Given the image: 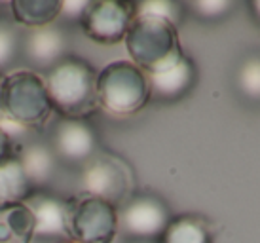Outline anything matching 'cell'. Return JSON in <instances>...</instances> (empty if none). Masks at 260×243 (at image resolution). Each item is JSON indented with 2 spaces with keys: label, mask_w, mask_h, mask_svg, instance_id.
Listing matches in <instances>:
<instances>
[{
  "label": "cell",
  "mask_w": 260,
  "mask_h": 243,
  "mask_svg": "<svg viewBox=\"0 0 260 243\" xmlns=\"http://www.w3.org/2000/svg\"><path fill=\"white\" fill-rule=\"evenodd\" d=\"M51 108L61 118L87 120L99 110L97 71L86 59L67 55L44 76Z\"/></svg>",
  "instance_id": "cell-1"
},
{
  "label": "cell",
  "mask_w": 260,
  "mask_h": 243,
  "mask_svg": "<svg viewBox=\"0 0 260 243\" xmlns=\"http://www.w3.org/2000/svg\"><path fill=\"white\" fill-rule=\"evenodd\" d=\"M123 40L131 63L137 65L145 74L166 69L184 53L177 27L158 17L135 15Z\"/></svg>",
  "instance_id": "cell-2"
},
{
  "label": "cell",
  "mask_w": 260,
  "mask_h": 243,
  "mask_svg": "<svg viewBox=\"0 0 260 243\" xmlns=\"http://www.w3.org/2000/svg\"><path fill=\"white\" fill-rule=\"evenodd\" d=\"M97 101L116 118L137 114L150 103L148 78L131 61H112L97 72Z\"/></svg>",
  "instance_id": "cell-3"
},
{
  "label": "cell",
  "mask_w": 260,
  "mask_h": 243,
  "mask_svg": "<svg viewBox=\"0 0 260 243\" xmlns=\"http://www.w3.org/2000/svg\"><path fill=\"white\" fill-rule=\"evenodd\" d=\"M51 110L53 108L40 74L32 71H17L6 76L0 112L4 118L30 131L42 128Z\"/></svg>",
  "instance_id": "cell-4"
},
{
  "label": "cell",
  "mask_w": 260,
  "mask_h": 243,
  "mask_svg": "<svg viewBox=\"0 0 260 243\" xmlns=\"http://www.w3.org/2000/svg\"><path fill=\"white\" fill-rule=\"evenodd\" d=\"M135 190V175L131 165L116 154L97 152L80 167V194L93 196L120 207Z\"/></svg>",
  "instance_id": "cell-5"
},
{
  "label": "cell",
  "mask_w": 260,
  "mask_h": 243,
  "mask_svg": "<svg viewBox=\"0 0 260 243\" xmlns=\"http://www.w3.org/2000/svg\"><path fill=\"white\" fill-rule=\"evenodd\" d=\"M118 207L93 196L69 198V234L78 243H112L118 236Z\"/></svg>",
  "instance_id": "cell-6"
},
{
  "label": "cell",
  "mask_w": 260,
  "mask_h": 243,
  "mask_svg": "<svg viewBox=\"0 0 260 243\" xmlns=\"http://www.w3.org/2000/svg\"><path fill=\"white\" fill-rule=\"evenodd\" d=\"M171 219V209L156 194L135 192L118 207V228L129 241H158Z\"/></svg>",
  "instance_id": "cell-7"
},
{
  "label": "cell",
  "mask_w": 260,
  "mask_h": 243,
  "mask_svg": "<svg viewBox=\"0 0 260 243\" xmlns=\"http://www.w3.org/2000/svg\"><path fill=\"white\" fill-rule=\"evenodd\" d=\"M135 19V2L89 0L80 25L87 38L103 46H112L125 38Z\"/></svg>",
  "instance_id": "cell-8"
},
{
  "label": "cell",
  "mask_w": 260,
  "mask_h": 243,
  "mask_svg": "<svg viewBox=\"0 0 260 243\" xmlns=\"http://www.w3.org/2000/svg\"><path fill=\"white\" fill-rule=\"evenodd\" d=\"M50 146L57 160L82 167L99 152V135L87 120L61 118L53 126Z\"/></svg>",
  "instance_id": "cell-9"
},
{
  "label": "cell",
  "mask_w": 260,
  "mask_h": 243,
  "mask_svg": "<svg viewBox=\"0 0 260 243\" xmlns=\"http://www.w3.org/2000/svg\"><path fill=\"white\" fill-rule=\"evenodd\" d=\"M25 205L35 217V239L37 241H67L69 234V200H63L46 190H35Z\"/></svg>",
  "instance_id": "cell-10"
},
{
  "label": "cell",
  "mask_w": 260,
  "mask_h": 243,
  "mask_svg": "<svg viewBox=\"0 0 260 243\" xmlns=\"http://www.w3.org/2000/svg\"><path fill=\"white\" fill-rule=\"evenodd\" d=\"M150 87V101L154 103H175L186 97L198 82V67L194 59L182 53L169 67L158 72L146 74Z\"/></svg>",
  "instance_id": "cell-11"
},
{
  "label": "cell",
  "mask_w": 260,
  "mask_h": 243,
  "mask_svg": "<svg viewBox=\"0 0 260 243\" xmlns=\"http://www.w3.org/2000/svg\"><path fill=\"white\" fill-rule=\"evenodd\" d=\"M69 38L67 33L57 25H46L38 29H30L21 38V50L25 59L38 71L48 72L57 65L63 57H67Z\"/></svg>",
  "instance_id": "cell-12"
},
{
  "label": "cell",
  "mask_w": 260,
  "mask_h": 243,
  "mask_svg": "<svg viewBox=\"0 0 260 243\" xmlns=\"http://www.w3.org/2000/svg\"><path fill=\"white\" fill-rule=\"evenodd\" d=\"M32 190H44L57 173L59 160L53 154L50 143H27L15 154Z\"/></svg>",
  "instance_id": "cell-13"
},
{
  "label": "cell",
  "mask_w": 260,
  "mask_h": 243,
  "mask_svg": "<svg viewBox=\"0 0 260 243\" xmlns=\"http://www.w3.org/2000/svg\"><path fill=\"white\" fill-rule=\"evenodd\" d=\"M156 243H213V230L202 215L181 213L169 221Z\"/></svg>",
  "instance_id": "cell-14"
},
{
  "label": "cell",
  "mask_w": 260,
  "mask_h": 243,
  "mask_svg": "<svg viewBox=\"0 0 260 243\" xmlns=\"http://www.w3.org/2000/svg\"><path fill=\"white\" fill-rule=\"evenodd\" d=\"M32 192L35 190L15 154L0 164V209L25 203Z\"/></svg>",
  "instance_id": "cell-15"
},
{
  "label": "cell",
  "mask_w": 260,
  "mask_h": 243,
  "mask_svg": "<svg viewBox=\"0 0 260 243\" xmlns=\"http://www.w3.org/2000/svg\"><path fill=\"white\" fill-rule=\"evenodd\" d=\"M35 239V217L25 203L0 209V243H30Z\"/></svg>",
  "instance_id": "cell-16"
},
{
  "label": "cell",
  "mask_w": 260,
  "mask_h": 243,
  "mask_svg": "<svg viewBox=\"0 0 260 243\" xmlns=\"http://www.w3.org/2000/svg\"><path fill=\"white\" fill-rule=\"evenodd\" d=\"M10 8L19 25L38 29L53 25L61 12V0H14Z\"/></svg>",
  "instance_id": "cell-17"
},
{
  "label": "cell",
  "mask_w": 260,
  "mask_h": 243,
  "mask_svg": "<svg viewBox=\"0 0 260 243\" xmlns=\"http://www.w3.org/2000/svg\"><path fill=\"white\" fill-rule=\"evenodd\" d=\"M234 87L241 99L260 105V53L251 51L236 65Z\"/></svg>",
  "instance_id": "cell-18"
},
{
  "label": "cell",
  "mask_w": 260,
  "mask_h": 243,
  "mask_svg": "<svg viewBox=\"0 0 260 243\" xmlns=\"http://www.w3.org/2000/svg\"><path fill=\"white\" fill-rule=\"evenodd\" d=\"M184 6L181 2H169V0H152V2H139L135 4V15L141 17H158L166 19L179 29L184 19Z\"/></svg>",
  "instance_id": "cell-19"
},
{
  "label": "cell",
  "mask_w": 260,
  "mask_h": 243,
  "mask_svg": "<svg viewBox=\"0 0 260 243\" xmlns=\"http://www.w3.org/2000/svg\"><path fill=\"white\" fill-rule=\"evenodd\" d=\"M182 6L202 21H218V19H224L234 10V2L230 0H198V2H188Z\"/></svg>",
  "instance_id": "cell-20"
},
{
  "label": "cell",
  "mask_w": 260,
  "mask_h": 243,
  "mask_svg": "<svg viewBox=\"0 0 260 243\" xmlns=\"http://www.w3.org/2000/svg\"><path fill=\"white\" fill-rule=\"evenodd\" d=\"M21 48V38L8 21L0 19V72L14 63Z\"/></svg>",
  "instance_id": "cell-21"
},
{
  "label": "cell",
  "mask_w": 260,
  "mask_h": 243,
  "mask_svg": "<svg viewBox=\"0 0 260 243\" xmlns=\"http://www.w3.org/2000/svg\"><path fill=\"white\" fill-rule=\"evenodd\" d=\"M87 2L89 0H67V2H61V12H59V17H65L67 21H78L82 19V15L86 12Z\"/></svg>",
  "instance_id": "cell-22"
},
{
  "label": "cell",
  "mask_w": 260,
  "mask_h": 243,
  "mask_svg": "<svg viewBox=\"0 0 260 243\" xmlns=\"http://www.w3.org/2000/svg\"><path fill=\"white\" fill-rule=\"evenodd\" d=\"M14 156V141L10 139L4 129L0 128V164Z\"/></svg>",
  "instance_id": "cell-23"
},
{
  "label": "cell",
  "mask_w": 260,
  "mask_h": 243,
  "mask_svg": "<svg viewBox=\"0 0 260 243\" xmlns=\"http://www.w3.org/2000/svg\"><path fill=\"white\" fill-rule=\"evenodd\" d=\"M247 8H249V12H251L253 19L256 21V25L260 27V0H253V2H249Z\"/></svg>",
  "instance_id": "cell-24"
},
{
  "label": "cell",
  "mask_w": 260,
  "mask_h": 243,
  "mask_svg": "<svg viewBox=\"0 0 260 243\" xmlns=\"http://www.w3.org/2000/svg\"><path fill=\"white\" fill-rule=\"evenodd\" d=\"M4 84H6V76L0 72V112H2V97H4Z\"/></svg>",
  "instance_id": "cell-25"
},
{
  "label": "cell",
  "mask_w": 260,
  "mask_h": 243,
  "mask_svg": "<svg viewBox=\"0 0 260 243\" xmlns=\"http://www.w3.org/2000/svg\"><path fill=\"white\" fill-rule=\"evenodd\" d=\"M61 243H78V241H74V239H67V241H61Z\"/></svg>",
  "instance_id": "cell-26"
},
{
  "label": "cell",
  "mask_w": 260,
  "mask_h": 243,
  "mask_svg": "<svg viewBox=\"0 0 260 243\" xmlns=\"http://www.w3.org/2000/svg\"><path fill=\"white\" fill-rule=\"evenodd\" d=\"M129 243H156V241H129Z\"/></svg>",
  "instance_id": "cell-27"
}]
</instances>
